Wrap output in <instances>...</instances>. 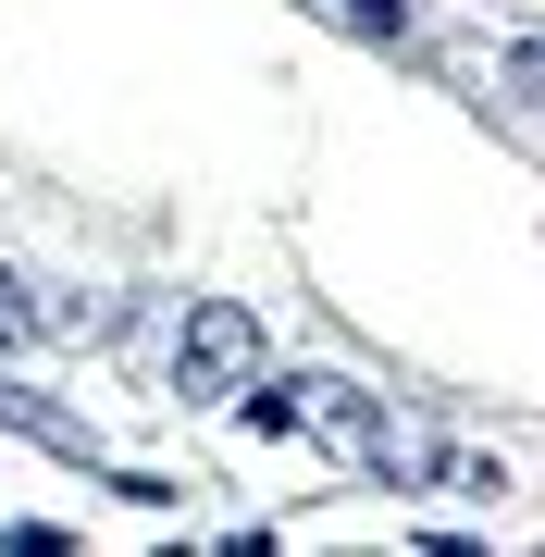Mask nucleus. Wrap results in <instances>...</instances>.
Returning <instances> with one entry per match:
<instances>
[{
	"instance_id": "1",
	"label": "nucleus",
	"mask_w": 545,
	"mask_h": 557,
	"mask_svg": "<svg viewBox=\"0 0 545 557\" xmlns=\"http://www.w3.org/2000/svg\"><path fill=\"white\" fill-rule=\"evenodd\" d=\"M162 372H174L186 409H223L248 372H261V310H236V298H186L174 335H162Z\"/></svg>"
},
{
	"instance_id": "2",
	"label": "nucleus",
	"mask_w": 545,
	"mask_h": 557,
	"mask_svg": "<svg viewBox=\"0 0 545 557\" xmlns=\"http://www.w3.org/2000/svg\"><path fill=\"white\" fill-rule=\"evenodd\" d=\"M0 434H25V446H50V458H75V471H112V446L87 434V421H62L50 397H25V384H0Z\"/></svg>"
},
{
	"instance_id": "3",
	"label": "nucleus",
	"mask_w": 545,
	"mask_h": 557,
	"mask_svg": "<svg viewBox=\"0 0 545 557\" xmlns=\"http://www.w3.org/2000/svg\"><path fill=\"white\" fill-rule=\"evenodd\" d=\"M112 335V298H87V285H75V298H38V347H100Z\"/></svg>"
},
{
	"instance_id": "4",
	"label": "nucleus",
	"mask_w": 545,
	"mask_h": 557,
	"mask_svg": "<svg viewBox=\"0 0 545 557\" xmlns=\"http://www.w3.org/2000/svg\"><path fill=\"white\" fill-rule=\"evenodd\" d=\"M335 25L372 38V50H409V0H335Z\"/></svg>"
},
{
	"instance_id": "5",
	"label": "nucleus",
	"mask_w": 545,
	"mask_h": 557,
	"mask_svg": "<svg viewBox=\"0 0 545 557\" xmlns=\"http://www.w3.org/2000/svg\"><path fill=\"white\" fill-rule=\"evenodd\" d=\"M496 100H508V137H533V38L496 50Z\"/></svg>"
},
{
	"instance_id": "6",
	"label": "nucleus",
	"mask_w": 545,
	"mask_h": 557,
	"mask_svg": "<svg viewBox=\"0 0 545 557\" xmlns=\"http://www.w3.org/2000/svg\"><path fill=\"white\" fill-rule=\"evenodd\" d=\"M38 347V298H25V273H0V359Z\"/></svg>"
}]
</instances>
